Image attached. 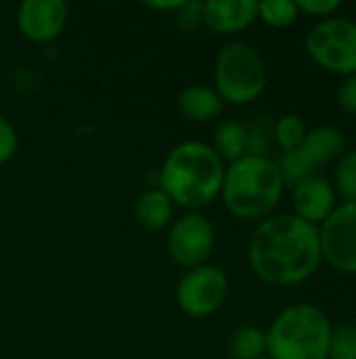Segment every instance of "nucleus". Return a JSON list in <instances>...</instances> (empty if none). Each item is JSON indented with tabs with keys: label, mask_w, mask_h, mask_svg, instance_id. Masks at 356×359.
I'll return each instance as SVG.
<instances>
[{
	"label": "nucleus",
	"mask_w": 356,
	"mask_h": 359,
	"mask_svg": "<svg viewBox=\"0 0 356 359\" xmlns=\"http://www.w3.org/2000/svg\"><path fill=\"white\" fill-rule=\"evenodd\" d=\"M252 271L271 286H296L313 278L323 261L319 227L281 212L262 219L248 244Z\"/></svg>",
	"instance_id": "obj_1"
},
{
	"label": "nucleus",
	"mask_w": 356,
	"mask_h": 359,
	"mask_svg": "<svg viewBox=\"0 0 356 359\" xmlns=\"http://www.w3.org/2000/svg\"><path fill=\"white\" fill-rule=\"evenodd\" d=\"M225 162L201 141L178 143L164 160L159 170V189L183 208H201L212 204L222 189Z\"/></svg>",
	"instance_id": "obj_2"
},
{
	"label": "nucleus",
	"mask_w": 356,
	"mask_h": 359,
	"mask_svg": "<svg viewBox=\"0 0 356 359\" xmlns=\"http://www.w3.org/2000/svg\"><path fill=\"white\" fill-rule=\"evenodd\" d=\"M283 187L277 162L271 156L248 154L225 170L220 196L227 210L237 219L262 221L277 208Z\"/></svg>",
	"instance_id": "obj_3"
},
{
	"label": "nucleus",
	"mask_w": 356,
	"mask_h": 359,
	"mask_svg": "<svg viewBox=\"0 0 356 359\" xmlns=\"http://www.w3.org/2000/svg\"><path fill=\"white\" fill-rule=\"evenodd\" d=\"M334 326L327 313L311 303L283 309L266 330L271 359H327Z\"/></svg>",
	"instance_id": "obj_4"
},
{
	"label": "nucleus",
	"mask_w": 356,
	"mask_h": 359,
	"mask_svg": "<svg viewBox=\"0 0 356 359\" xmlns=\"http://www.w3.org/2000/svg\"><path fill=\"white\" fill-rule=\"evenodd\" d=\"M266 86V65L248 42L225 44L214 61V90L225 103L245 105L256 101Z\"/></svg>",
	"instance_id": "obj_5"
},
{
	"label": "nucleus",
	"mask_w": 356,
	"mask_h": 359,
	"mask_svg": "<svg viewBox=\"0 0 356 359\" xmlns=\"http://www.w3.org/2000/svg\"><path fill=\"white\" fill-rule=\"evenodd\" d=\"M308 57L323 69L338 76L356 74V21L327 17L317 21L304 40Z\"/></svg>",
	"instance_id": "obj_6"
},
{
	"label": "nucleus",
	"mask_w": 356,
	"mask_h": 359,
	"mask_svg": "<svg viewBox=\"0 0 356 359\" xmlns=\"http://www.w3.org/2000/svg\"><path fill=\"white\" fill-rule=\"evenodd\" d=\"M227 290V273L220 267L206 263L185 271L176 286V303L189 318H208L222 307Z\"/></svg>",
	"instance_id": "obj_7"
},
{
	"label": "nucleus",
	"mask_w": 356,
	"mask_h": 359,
	"mask_svg": "<svg viewBox=\"0 0 356 359\" xmlns=\"http://www.w3.org/2000/svg\"><path fill=\"white\" fill-rule=\"evenodd\" d=\"M216 244V231L208 217L187 212L170 225L168 252L180 267L193 269L206 265Z\"/></svg>",
	"instance_id": "obj_8"
},
{
	"label": "nucleus",
	"mask_w": 356,
	"mask_h": 359,
	"mask_svg": "<svg viewBox=\"0 0 356 359\" xmlns=\"http://www.w3.org/2000/svg\"><path fill=\"white\" fill-rule=\"evenodd\" d=\"M321 255L340 273L356 276V204H340L319 227Z\"/></svg>",
	"instance_id": "obj_9"
},
{
	"label": "nucleus",
	"mask_w": 356,
	"mask_h": 359,
	"mask_svg": "<svg viewBox=\"0 0 356 359\" xmlns=\"http://www.w3.org/2000/svg\"><path fill=\"white\" fill-rule=\"evenodd\" d=\"M67 23V4L63 0H25L17 8L19 32L38 44L52 42Z\"/></svg>",
	"instance_id": "obj_10"
},
{
	"label": "nucleus",
	"mask_w": 356,
	"mask_h": 359,
	"mask_svg": "<svg viewBox=\"0 0 356 359\" xmlns=\"http://www.w3.org/2000/svg\"><path fill=\"white\" fill-rule=\"evenodd\" d=\"M336 200H338V194L334 185L319 175L296 185L292 194V202L296 210L294 215L313 225H321L338 208Z\"/></svg>",
	"instance_id": "obj_11"
},
{
	"label": "nucleus",
	"mask_w": 356,
	"mask_h": 359,
	"mask_svg": "<svg viewBox=\"0 0 356 359\" xmlns=\"http://www.w3.org/2000/svg\"><path fill=\"white\" fill-rule=\"evenodd\" d=\"M256 19L258 0H208L201 11V23L222 36L237 34L250 27Z\"/></svg>",
	"instance_id": "obj_12"
},
{
	"label": "nucleus",
	"mask_w": 356,
	"mask_h": 359,
	"mask_svg": "<svg viewBox=\"0 0 356 359\" xmlns=\"http://www.w3.org/2000/svg\"><path fill=\"white\" fill-rule=\"evenodd\" d=\"M300 151L315 168H321L329 162H338L346 154V137L336 126H315L306 130Z\"/></svg>",
	"instance_id": "obj_13"
},
{
	"label": "nucleus",
	"mask_w": 356,
	"mask_h": 359,
	"mask_svg": "<svg viewBox=\"0 0 356 359\" xmlns=\"http://www.w3.org/2000/svg\"><path fill=\"white\" fill-rule=\"evenodd\" d=\"M178 111L193 122H212L225 111V101L214 88L206 84H193L180 90Z\"/></svg>",
	"instance_id": "obj_14"
},
{
	"label": "nucleus",
	"mask_w": 356,
	"mask_h": 359,
	"mask_svg": "<svg viewBox=\"0 0 356 359\" xmlns=\"http://www.w3.org/2000/svg\"><path fill=\"white\" fill-rule=\"evenodd\" d=\"M172 215H174V204L159 187L147 189L134 204L136 223L147 231L166 229L172 221Z\"/></svg>",
	"instance_id": "obj_15"
},
{
	"label": "nucleus",
	"mask_w": 356,
	"mask_h": 359,
	"mask_svg": "<svg viewBox=\"0 0 356 359\" xmlns=\"http://www.w3.org/2000/svg\"><path fill=\"white\" fill-rule=\"evenodd\" d=\"M250 147V133L248 126L235 120H227L216 126L212 137V149L220 156V160L235 162L243 156H248Z\"/></svg>",
	"instance_id": "obj_16"
},
{
	"label": "nucleus",
	"mask_w": 356,
	"mask_h": 359,
	"mask_svg": "<svg viewBox=\"0 0 356 359\" xmlns=\"http://www.w3.org/2000/svg\"><path fill=\"white\" fill-rule=\"evenodd\" d=\"M277 168H279V175L283 179V185L287 187H296L300 185L302 181L311 179L317 175V168L306 160V156L298 149H290V151H283L281 158L277 160Z\"/></svg>",
	"instance_id": "obj_17"
},
{
	"label": "nucleus",
	"mask_w": 356,
	"mask_h": 359,
	"mask_svg": "<svg viewBox=\"0 0 356 359\" xmlns=\"http://www.w3.org/2000/svg\"><path fill=\"white\" fill-rule=\"evenodd\" d=\"M231 355L235 359H258L266 355V332L254 326L239 328L231 339Z\"/></svg>",
	"instance_id": "obj_18"
},
{
	"label": "nucleus",
	"mask_w": 356,
	"mask_h": 359,
	"mask_svg": "<svg viewBox=\"0 0 356 359\" xmlns=\"http://www.w3.org/2000/svg\"><path fill=\"white\" fill-rule=\"evenodd\" d=\"M332 185L346 204H356V149L346 151L338 160Z\"/></svg>",
	"instance_id": "obj_19"
},
{
	"label": "nucleus",
	"mask_w": 356,
	"mask_h": 359,
	"mask_svg": "<svg viewBox=\"0 0 356 359\" xmlns=\"http://www.w3.org/2000/svg\"><path fill=\"white\" fill-rule=\"evenodd\" d=\"M306 124L300 116L296 114H285L281 116L275 126H273V137L275 141L279 143V147L283 151H290V149H298L304 141V135H306Z\"/></svg>",
	"instance_id": "obj_20"
},
{
	"label": "nucleus",
	"mask_w": 356,
	"mask_h": 359,
	"mask_svg": "<svg viewBox=\"0 0 356 359\" xmlns=\"http://www.w3.org/2000/svg\"><path fill=\"white\" fill-rule=\"evenodd\" d=\"M300 17L294 0H262L258 2V19L271 27H287Z\"/></svg>",
	"instance_id": "obj_21"
},
{
	"label": "nucleus",
	"mask_w": 356,
	"mask_h": 359,
	"mask_svg": "<svg viewBox=\"0 0 356 359\" xmlns=\"http://www.w3.org/2000/svg\"><path fill=\"white\" fill-rule=\"evenodd\" d=\"M327 359H356V328L355 326H338L332 332L329 355Z\"/></svg>",
	"instance_id": "obj_22"
},
{
	"label": "nucleus",
	"mask_w": 356,
	"mask_h": 359,
	"mask_svg": "<svg viewBox=\"0 0 356 359\" xmlns=\"http://www.w3.org/2000/svg\"><path fill=\"white\" fill-rule=\"evenodd\" d=\"M17 147H19V137L15 126L4 116H0V164H6L17 154Z\"/></svg>",
	"instance_id": "obj_23"
},
{
	"label": "nucleus",
	"mask_w": 356,
	"mask_h": 359,
	"mask_svg": "<svg viewBox=\"0 0 356 359\" xmlns=\"http://www.w3.org/2000/svg\"><path fill=\"white\" fill-rule=\"evenodd\" d=\"M296 6L300 13L327 19V17H334L342 8V2L340 0H298Z\"/></svg>",
	"instance_id": "obj_24"
},
{
	"label": "nucleus",
	"mask_w": 356,
	"mask_h": 359,
	"mask_svg": "<svg viewBox=\"0 0 356 359\" xmlns=\"http://www.w3.org/2000/svg\"><path fill=\"white\" fill-rule=\"evenodd\" d=\"M338 105L342 111L356 116V74L346 76L338 86Z\"/></svg>",
	"instance_id": "obj_25"
},
{
	"label": "nucleus",
	"mask_w": 356,
	"mask_h": 359,
	"mask_svg": "<svg viewBox=\"0 0 356 359\" xmlns=\"http://www.w3.org/2000/svg\"><path fill=\"white\" fill-rule=\"evenodd\" d=\"M201 11L204 2H183V6L176 11V19L183 27L193 29L201 23Z\"/></svg>",
	"instance_id": "obj_26"
},
{
	"label": "nucleus",
	"mask_w": 356,
	"mask_h": 359,
	"mask_svg": "<svg viewBox=\"0 0 356 359\" xmlns=\"http://www.w3.org/2000/svg\"><path fill=\"white\" fill-rule=\"evenodd\" d=\"M149 8L153 11H178L183 6V0H174V2H147Z\"/></svg>",
	"instance_id": "obj_27"
},
{
	"label": "nucleus",
	"mask_w": 356,
	"mask_h": 359,
	"mask_svg": "<svg viewBox=\"0 0 356 359\" xmlns=\"http://www.w3.org/2000/svg\"><path fill=\"white\" fill-rule=\"evenodd\" d=\"M258 359H271L269 355H262V358H258Z\"/></svg>",
	"instance_id": "obj_28"
}]
</instances>
